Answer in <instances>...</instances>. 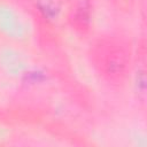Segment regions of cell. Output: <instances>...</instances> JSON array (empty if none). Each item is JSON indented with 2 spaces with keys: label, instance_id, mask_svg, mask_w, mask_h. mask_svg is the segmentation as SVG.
<instances>
[{
  "label": "cell",
  "instance_id": "1",
  "mask_svg": "<svg viewBox=\"0 0 147 147\" xmlns=\"http://www.w3.org/2000/svg\"><path fill=\"white\" fill-rule=\"evenodd\" d=\"M102 54L106 55L102 64V71L105 74H122L126 63L125 53L122 49V46L110 42L102 46ZM100 64V65H101Z\"/></svg>",
  "mask_w": 147,
  "mask_h": 147
}]
</instances>
